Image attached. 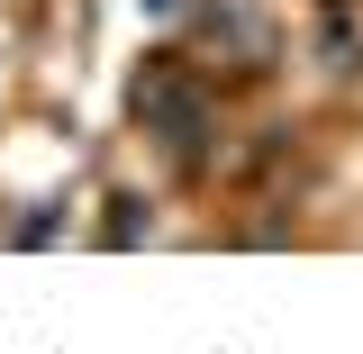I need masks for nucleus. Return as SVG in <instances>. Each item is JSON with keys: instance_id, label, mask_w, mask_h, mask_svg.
Masks as SVG:
<instances>
[{"instance_id": "nucleus-1", "label": "nucleus", "mask_w": 363, "mask_h": 354, "mask_svg": "<svg viewBox=\"0 0 363 354\" xmlns=\"http://www.w3.org/2000/svg\"><path fill=\"white\" fill-rule=\"evenodd\" d=\"M136 118H145V128H164L173 155H191L200 128H209V118H200V91L182 82V73H145V82H136Z\"/></svg>"}]
</instances>
